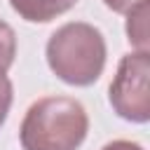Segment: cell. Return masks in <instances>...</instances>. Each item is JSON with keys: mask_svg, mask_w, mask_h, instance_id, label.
<instances>
[{"mask_svg": "<svg viewBox=\"0 0 150 150\" xmlns=\"http://www.w3.org/2000/svg\"><path fill=\"white\" fill-rule=\"evenodd\" d=\"M89 131V115L73 96H42L26 110L19 141L23 150H77Z\"/></svg>", "mask_w": 150, "mask_h": 150, "instance_id": "6da1fadb", "label": "cell"}, {"mask_svg": "<svg viewBox=\"0 0 150 150\" xmlns=\"http://www.w3.org/2000/svg\"><path fill=\"white\" fill-rule=\"evenodd\" d=\"M49 70L66 84L89 87L105 68V38L87 21H68L56 28L45 47Z\"/></svg>", "mask_w": 150, "mask_h": 150, "instance_id": "7a4b0ae2", "label": "cell"}, {"mask_svg": "<svg viewBox=\"0 0 150 150\" xmlns=\"http://www.w3.org/2000/svg\"><path fill=\"white\" fill-rule=\"evenodd\" d=\"M150 54L134 49L124 54L117 63L115 77L108 89L112 110L134 124H145L150 120Z\"/></svg>", "mask_w": 150, "mask_h": 150, "instance_id": "3957f363", "label": "cell"}, {"mask_svg": "<svg viewBox=\"0 0 150 150\" xmlns=\"http://www.w3.org/2000/svg\"><path fill=\"white\" fill-rule=\"evenodd\" d=\"M77 0H9L12 9L30 23H47L61 14H66L70 7H75Z\"/></svg>", "mask_w": 150, "mask_h": 150, "instance_id": "277c9868", "label": "cell"}, {"mask_svg": "<svg viewBox=\"0 0 150 150\" xmlns=\"http://www.w3.org/2000/svg\"><path fill=\"white\" fill-rule=\"evenodd\" d=\"M148 16H150V0L138 2L136 7H131L127 12V40L134 49L138 52H148L150 40H148Z\"/></svg>", "mask_w": 150, "mask_h": 150, "instance_id": "5b68a950", "label": "cell"}, {"mask_svg": "<svg viewBox=\"0 0 150 150\" xmlns=\"http://www.w3.org/2000/svg\"><path fill=\"white\" fill-rule=\"evenodd\" d=\"M16 56V33L14 28L0 19V73H7Z\"/></svg>", "mask_w": 150, "mask_h": 150, "instance_id": "8992f818", "label": "cell"}, {"mask_svg": "<svg viewBox=\"0 0 150 150\" xmlns=\"http://www.w3.org/2000/svg\"><path fill=\"white\" fill-rule=\"evenodd\" d=\"M12 101H14L12 80L7 77V73H0V127L5 124V120H7V115H9Z\"/></svg>", "mask_w": 150, "mask_h": 150, "instance_id": "52a82bcc", "label": "cell"}, {"mask_svg": "<svg viewBox=\"0 0 150 150\" xmlns=\"http://www.w3.org/2000/svg\"><path fill=\"white\" fill-rule=\"evenodd\" d=\"M138 2H145V0H103V5L117 14H127L131 7H136Z\"/></svg>", "mask_w": 150, "mask_h": 150, "instance_id": "ba28073f", "label": "cell"}, {"mask_svg": "<svg viewBox=\"0 0 150 150\" xmlns=\"http://www.w3.org/2000/svg\"><path fill=\"white\" fill-rule=\"evenodd\" d=\"M101 150H145L141 143H136V141H127V138H117V141H110V143H105Z\"/></svg>", "mask_w": 150, "mask_h": 150, "instance_id": "9c48e42d", "label": "cell"}]
</instances>
